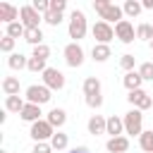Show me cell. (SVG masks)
<instances>
[{"label": "cell", "mask_w": 153, "mask_h": 153, "mask_svg": "<svg viewBox=\"0 0 153 153\" xmlns=\"http://www.w3.org/2000/svg\"><path fill=\"white\" fill-rule=\"evenodd\" d=\"M105 134H110V139L122 136V134H124V120L117 117V115H110V117H108V129H105Z\"/></svg>", "instance_id": "15"}, {"label": "cell", "mask_w": 153, "mask_h": 153, "mask_svg": "<svg viewBox=\"0 0 153 153\" xmlns=\"http://www.w3.org/2000/svg\"><path fill=\"white\" fill-rule=\"evenodd\" d=\"M134 65H136V57H134L131 53H127V55L120 57V67L124 69V74H127V72H134Z\"/></svg>", "instance_id": "30"}, {"label": "cell", "mask_w": 153, "mask_h": 153, "mask_svg": "<svg viewBox=\"0 0 153 153\" xmlns=\"http://www.w3.org/2000/svg\"><path fill=\"white\" fill-rule=\"evenodd\" d=\"M141 5H143V10H153V0H143Z\"/></svg>", "instance_id": "41"}, {"label": "cell", "mask_w": 153, "mask_h": 153, "mask_svg": "<svg viewBox=\"0 0 153 153\" xmlns=\"http://www.w3.org/2000/svg\"><path fill=\"white\" fill-rule=\"evenodd\" d=\"M110 55H112L110 45H103V43H96V45H93V50H91V57H93L96 62H105Z\"/></svg>", "instance_id": "22"}, {"label": "cell", "mask_w": 153, "mask_h": 153, "mask_svg": "<svg viewBox=\"0 0 153 153\" xmlns=\"http://www.w3.org/2000/svg\"><path fill=\"white\" fill-rule=\"evenodd\" d=\"M65 10H67V0H50V12L65 14Z\"/></svg>", "instance_id": "37"}, {"label": "cell", "mask_w": 153, "mask_h": 153, "mask_svg": "<svg viewBox=\"0 0 153 153\" xmlns=\"http://www.w3.org/2000/svg\"><path fill=\"white\" fill-rule=\"evenodd\" d=\"M69 153H91V151H88L86 146H76V148H72Z\"/></svg>", "instance_id": "40"}, {"label": "cell", "mask_w": 153, "mask_h": 153, "mask_svg": "<svg viewBox=\"0 0 153 153\" xmlns=\"http://www.w3.org/2000/svg\"><path fill=\"white\" fill-rule=\"evenodd\" d=\"M86 105L93 108V110H98V108L103 105V93H100V96H88V98H86Z\"/></svg>", "instance_id": "38"}, {"label": "cell", "mask_w": 153, "mask_h": 153, "mask_svg": "<svg viewBox=\"0 0 153 153\" xmlns=\"http://www.w3.org/2000/svg\"><path fill=\"white\" fill-rule=\"evenodd\" d=\"M24 41L29 43V45H43V31L41 29H26V33H24Z\"/></svg>", "instance_id": "26"}, {"label": "cell", "mask_w": 153, "mask_h": 153, "mask_svg": "<svg viewBox=\"0 0 153 153\" xmlns=\"http://www.w3.org/2000/svg\"><path fill=\"white\" fill-rule=\"evenodd\" d=\"M31 57H38V60H48L50 57V48L43 43V45H36L33 48V53H31Z\"/></svg>", "instance_id": "34"}, {"label": "cell", "mask_w": 153, "mask_h": 153, "mask_svg": "<svg viewBox=\"0 0 153 153\" xmlns=\"http://www.w3.org/2000/svg\"><path fill=\"white\" fill-rule=\"evenodd\" d=\"M0 22L2 24H12V22H19V10L10 2H0Z\"/></svg>", "instance_id": "12"}, {"label": "cell", "mask_w": 153, "mask_h": 153, "mask_svg": "<svg viewBox=\"0 0 153 153\" xmlns=\"http://www.w3.org/2000/svg\"><path fill=\"white\" fill-rule=\"evenodd\" d=\"M2 91H5V96H19V79L17 76H5L2 79Z\"/></svg>", "instance_id": "23"}, {"label": "cell", "mask_w": 153, "mask_h": 153, "mask_svg": "<svg viewBox=\"0 0 153 153\" xmlns=\"http://www.w3.org/2000/svg\"><path fill=\"white\" fill-rule=\"evenodd\" d=\"M93 10L98 12V17H100V22H108V24H120L122 19H124V12H122V7L120 5H115V2H110V0H96L93 2Z\"/></svg>", "instance_id": "1"}, {"label": "cell", "mask_w": 153, "mask_h": 153, "mask_svg": "<svg viewBox=\"0 0 153 153\" xmlns=\"http://www.w3.org/2000/svg\"><path fill=\"white\" fill-rule=\"evenodd\" d=\"M24 96H26V103H33V105H45V103L53 98V91H50L48 86H43V84H31V86L24 91Z\"/></svg>", "instance_id": "4"}, {"label": "cell", "mask_w": 153, "mask_h": 153, "mask_svg": "<svg viewBox=\"0 0 153 153\" xmlns=\"http://www.w3.org/2000/svg\"><path fill=\"white\" fill-rule=\"evenodd\" d=\"M29 136H31L36 143H45V141H50V139L55 136V129L50 127V122H48V120H38V122H33V124H31Z\"/></svg>", "instance_id": "5"}, {"label": "cell", "mask_w": 153, "mask_h": 153, "mask_svg": "<svg viewBox=\"0 0 153 153\" xmlns=\"http://www.w3.org/2000/svg\"><path fill=\"white\" fill-rule=\"evenodd\" d=\"M136 38H141V41H148V43H151V41H153V24H146V22H143V24H139V26H136Z\"/></svg>", "instance_id": "29"}, {"label": "cell", "mask_w": 153, "mask_h": 153, "mask_svg": "<svg viewBox=\"0 0 153 153\" xmlns=\"http://www.w3.org/2000/svg\"><path fill=\"white\" fill-rule=\"evenodd\" d=\"M0 153H7V151H0Z\"/></svg>", "instance_id": "42"}, {"label": "cell", "mask_w": 153, "mask_h": 153, "mask_svg": "<svg viewBox=\"0 0 153 153\" xmlns=\"http://www.w3.org/2000/svg\"><path fill=\"white\" fill-rule=\"evenodd\" d=\"M41 14L31 7V5H22L19 7V22L26 26V29H41Z\"/></svg>", "instance_id": "8"}, {"label": "cell", "mask_w": 153, "mask_h": 153, "mask_svg": "<svg viewBox=\"0 0 153 153\" xmlns=\"http://www.w3.org/2000/svg\"><path fill=\"white\" fill-rule=\"evenodd\" d=\"M127 100H129V103H131L136 110H141V112H143V110H148V108L153 105V98H151V96H148L143 88H139V91H129Z\"/></svg>", "instance_id": "11"}, {"label": "cell", "mask_w": 153, "mask_h": 153, "mask_svg": "<svg viewBox=\"0 0 153 153\" xmlns=\"http://www.w3.org/2000/svg\"><path fill=\"white\" fill-rule=\"evenodd\" d=\"M122 120H124V134H129V136H141L143 134V115H141V110L131 108Z\"/></svg>", "instance_id": "3"}, {"label": "cell", "mask_w": 153, "mask_h": 153, "mask_svg": "<svg viewBox=\"0 0 153 153\" xmlns=\"http://www.w3.org/2000/svg\"><path fill=\"white\" fill-rule=\"evenodd\" d=\"M84 96L88 98V96H100V79L98 76H86L84 79Z\"/></svg>", "instance_id": "20"}, {"label": "cell", "mask_w": 153, "mask_h": 153, "mask_svg": "<svg viewBox=\"0 0 153 153\" xmlns=\"http://www.w3.org/2000/svg\"><path fill=\"white\" fill-rule=\"evenodd\" d=\"M88 134H93V136H100V134H105V129H108V120L103 117V115H91V120H88Z\"/></svg>", "instance_id": "13"}, {"label": "cell", "mask_w": 153, "mask_h": 153, "mask_svg": "<svg viewBox=\"0 0 153 153\" xmlns=\"http://www.w3.org/2000/svg\"><path fill=\"white\" fill-rule=\"evenodd\" d=\"M139 74H141L143 81H153V62H143L139 67Z\"/></svg>", "instance_id": "33"}, {"label": "cell", "mask_w": 153, "mask_h": 153, "mask_svg": "<svg viewBox=\"0 0 153 153\" xmlns=\"http://www.w3.org/2000/svg\"><path fill=\"white\" fill-rule=\"evenodd\" d=\"M7 67L14 69V72H17V69H26V67H29V57L22 55V53H12V55L7 57Z\"/></svg>", "instance_id": "21"}, {"label": "cell", "mask_w": 153, "mask_h": 153, "mask_svg": "<svg viewBox=\"0 0 153 153\" xmlns=\"http://www.w3.org/2000/svg\"><path fill=\"white\" fill-rule=\"evenodd\" d=\"M67 31H69V38H74V43H79V41L86 36V31H88V24H86V14H84L81 10H72Z\"/></svg>", "instance_id": "2"}, {"label": "cell", "mask_w": 153, "mask_h": 153, "mask_svg": "<svg viewBox=\"0 0 153 153\" xmlns=\"http://www.w3.org/2000/svg\"><path fill=\"white\" fill-rule=\"evenodd\" d=\"M91 33H93V38H96V43H103V45H108L112 38H115V29L108 24V22H96L93 24V29H91Z\"/></svg>", "instance_id": "9"}, {"label": "cell", "mask_w": 153, "mask_h": 153, "mask_svg": "<svg viewBox=\"0 0 153 153\" xmlns=\"http://www.w3.org/2000/svg\"><path fill=\"white\" fill-rule=\"evenodd\" d=\"M24 33H26V26L22 24V22H12V24H7V31H5V36H10V38H24Z\"/></svg>", "instance_id": "25"}, {"label": "cell", "mask_w": 153, "mask_h": 153, "mask_svg": "<svg viewBox=\"0 0 153 153\" xmlns=\"http://www.w3.org/2000/svg\"><path fill=\"white\" fill-rule=\"evenodd\" d=\"M139 146H141L143 153H153V129H148L139 136Z\"/></svg>", "instance_id": "28"}, {"label": "cell", "mask_w": 153, "mask_h": 153, "mask_svg": "<svg viewBox=\"0 0 153 153\" xmlns=\"http://www.w3.org/2000/svg\"><path fill=\"white\" fill-rule=\"evenodd\" d=\"M45 120L50 122V127H53V129H57V131H60V129L65 127V122H67V112H65L62 108H53V110L48 112V117H45Z\"/></svg>", "instance_id": "14"}, {"label": "cell", "mask_w": 153, "mask_h": 153, "mask_svg": "<svg viewBox=\"0 0 153 153\" xmlns=\"http://www.w3.org/2000/svg\"><path fill=\"white\" fill-rule=\"evenodd\" d=\"M24 105H26V100H24L22 96H5V110H7V112H17V115H22Z\"/></svg>", "instance_id": "19"}, {"label": "cell", "mask_w": 153, "mask_h": 153, "mask_svg": "<svg viewBox=\"0 0 153 153\" xmlns=\"http://www.w3.org/2000/svg\"><path fill=\"white\" fill-rule=\"evenodd\" d=\"M141 10H143V5H141L139 0H127V2L122 5V12H124L127 17H131V19H134V17H139V14H141Z\"/></svg>", "instance_id": "24"}, {"label": "cell", "mask_w": 153, "mask_h": 153, "mask_svg": "<svg viewBox=\"0 0 153 153\" xmlns=\"http://www.w3.org/2000/svg\"><path fill=\"white\" fill-rule=\"evenodd\" d=\"M31 7H33L38 14H43V17H45V14L50 12V0H33V2H31Z\"/></svg>", "instance_id": "32"}, {"label": "cell", "mask_w": 153, "mask_h": 153, "mask_svg": "<svg viewBox=\"0 0 153 153\" xmlns=\"http://www.w3.org/2000/svg\"><path fill=\"white\" fill-rule=\"evenodd\" d=\"M105 148H108V153H127V151H129V139H127V136H115V139H108Z\"/></svg>", "instance_id": "16"}, {"label": "cell", "mask_w": 153, "mask_h": 153, "mask_svg": "<svg viewBox=\"0 0 153 153\" xmlns=\"http://www.w3.org/2000/svg\"><path fill=\"white\" fill-rule=\"evenodd\" d=\"M29 72H45L48 69V65H45V60H38V57H29V67H26Z\"/></svg>", "instance_id": "31"}, {"label": "cell", "mask_w": 153, "mask_h": 153, "mask_svg": "<svg viewBox=\"0 0 153 153\" xmlns=\"http://www.w3.org/2000/svg\"><path fill=\"white\" fill-rule=\"evenodd\" d=\"M65 74L57 69V67H48L43 72V86H48L50 91H62L65 88Z\"/></svg>", "instance_id": "7"}, {"label": "cell", "mask_w": 153, "mask_h": 153, "mask_svg": "<svg viewBox=\"0 0 153 153\" xmlns=\"http://www.w3.org/2000/svg\"><path fill=\"white\" fill-rule=\"evenodd\" d=\"M151 48H153V41H151Z\"/></svg>", "instance_id": "43"}, {"label": "cell", "mask_w": 153, "mask_h": 153, "mask_svg": "<svg viewBox=\"0 0 153 153\" xmlns=\"http://www.w3.org/2000/svg\"><path fill=\"white\" fill-rule=\"evenodd\" d=\"M122 84H124V88H127V91H139V88H141V84H143V79H141L139 69H134V72H127V74L122 76Z\"/></svg>", "instance_id": "17"}, {"label": "cell", "mask_w": 153, "mask_h": 153, "mask_svg": "<svg viewBox=\"0 0 153 153\" xmlns=\"http://www.w3.org/2000/svg\"><path fill=\"white\" fill-rule=\"evenodd\" d=\"M43 19H45V24H50V26H60V24H62V14H60V12H48Z\"/></svg>", "instance_id": "35"}, {"label": "cell", "mask_w": 153, "mask_h": 153, "mask_svg": "<svg viewBox=\"0 0 153 153\" xmlns=\"http://www.w3.org/2000/svg\"><path fill=\"white\" fill-rule=\"evenodd\" d=\"M115 38H120L122 43H134V38H136V29H134V24L129 22V19H122L120 24H115Z\"/></svg>", "instance_id": "10"}, {"label": "cell", "mask_w": 153, "mask_h": 153, "mask_svg": "<svg viewBox=\"0 0 153 153\" xmlns=\"http://www.w3.org/2000/svg\"><path fill=\"white\" fill-rule=\"evenodd\" d=\"M31 153H53V146H50V141H45V143H36Z\"/></svg>", "instance_id": "39"}, {"label": "cell", "mask_w": 153, "mask_h": 153, "mask_svg": "<svg viewBox=\"0 0 153 153\" xmlns=\"http://www.w3.org/2000/svg\"><path fill=\"white\" fill-rule=\"evenodd\" d=\"M67 143H69V136H67V134H62V131H55V136L50 139L53 151H65V148H67Z\"/></svg>", "instance_id": "27"}, {"label": "cell", "mask_w": 153, "mask_h": 153, "mask_svg": "<svg viewBox=\"0 0 153 153\" xmlns=\"http://www.w3.org/2000/svg\"><path fill=\"white\" fill-rule=\"evenodd\" d=\"M41 115H43V110H41V105H33V103H26L19 117H22L24 122H31V124H33V122H38V120H41Z\"/></svg>", "instance_id": "18"}, {"label": "cell", "mask_w": 153, "mask_h": 153, "mask_svg": "<svg viewBox=\"0 0 153 153\" xmlns=\"http://www.w3.org/2000/svg\"><path fill=\"white\" fill-rule=\"evenodd\" d=\"M62 55H65V62H67L69 67H74V69L84 65V48H81L79 43H74V41L65 45V50H62Z\"/></svg>", "instance_id": "6"}, {"label": "cell", "mask_w": 153, "mask_h": 153, "mask_svg": "<svg viewBox=\"0 0 153 153\" xmlns=\"http://www.w3.org/2000/svg\"><path fill=\"white\" fill-rule=\"evenodd\" d=\"M14 43H17L14 38H10V36H2V41H0V50L12 55V50H14Z\"/></svg>", "instance_id": "36"}]
</instances>
